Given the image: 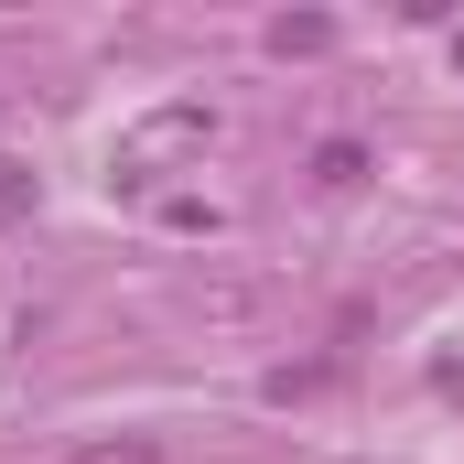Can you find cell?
I'll return each mask as SVG.
<instances>
[{
  "label": "cell",
  "mask_w": 464,
  "mask_h": 464,
  "mask_svg": "<svg viewBox=\"0 0 464 464\" xmlns=\"http://www.w3.org/2000/svg\"><path fill=\"white\" fill-rule=\"evenodd\" d=\"M454 54H464V44H454Z\"/></svg>",
  "instance_id": "obj_5"
},
{
  "label": "cell",
  "mask_w": 464,
  "mask_h": 464,
  "mask_svg": "<svg viewBox=\"0 0 464 464\" xmlns=\"http://www.w3.org/2000/svg\"><path fill=\"white\" fill-rule=\"evenodd\" d=\"M65 464H162V443L151 432H109V443H76Z\"/></svg>",
  "instance_id": "obj_1"
},
{
  "label": "cell",
  "mask_w": 464,
  "mask_h": 464,
  "mask_svg": "<svg viewBox=\"0 0 464 464\" xmlns=\"http://www.w3.org/2000/svg\"><path fill=\"white\" fill-rule=\"evenodd\" d=\"M356 173H367V151H356V140H324V184H335V195H346Z\"/></svg>",
  "instance_id": "obj_3"
},
{
  "label": "cell",
  "mask_w": 464,
  "mask_h": 464,
  "mask_svg": "<svg viewBox=\"0 0 464 464\" xmlns=\"http://www.w3.org/2000/svg\"><path fill=\"white\" fill-rule=\"evenodd\" d=\"M22 206H33V173H22V162H0V217H22Z\"/></svg>",
  "instance_id": "obj_4"
},
{
  "label": "cell",
  "mask_w": 464,
  "mask_h": 464,
  "mask_svg": "<svg viewBox=\"0 0 464 464\" xmlns=\"http://www.w3.org/2000/svg\"><path fill=\"white\" fill-rule=\"evenodd\" d=\"M324 44H335V22H314V11L303 22H270V54H324Z\"/></svg>",
  "instance_id": "obj_2"
}]
</instances>
